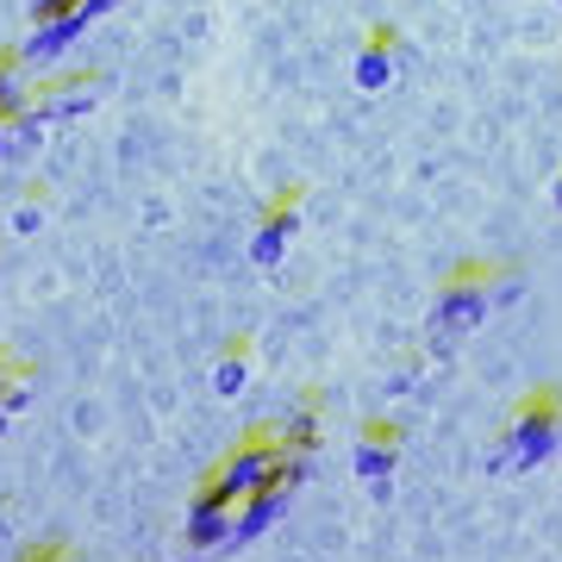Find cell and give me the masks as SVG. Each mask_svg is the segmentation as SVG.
<instances>
[{
    "label": "cell",
    "instance_id": "44dd1931",
    "mask_svg": "<svg viewBox=\"0 0 562 562\" xmlns=\"http://www.w3.org/2000/svg\"><path fill=\"white\" fill-rule=\"evenodd\" d=\"M557 7H562V0H557Z\"/></svg>",
    "mask_w": 562,
    "mask_h": 562
},
{
    "label": "cell",
    "instance_id": "ba28073f",
    "mask_svg": "<svg viewBox=\"0 0 562 562\" xmlns=\"http://www.w3.org/2000/svg\"><path fill=\"white\" fill-rule=\"evenodd\" d=\"M394 76H401V50H394V32H375V38L357 50V88H362V94H382Z\"/></svg>",
    "mask_w": 562,
    "mask_h": 562
},
{
    "label": "cell",
    "instance_id": "6da1fadb",
    "mask_svg": "<svg viewBox=\"0 0 562 562\" xmlns=\"http://www.w3.org/2000/svg\"><path fill=\"white\" fill-rule=\"evenodd\" d=\"M562 457V406L557 401H525L519 419L506 425V438L487 450L494 475H531L538 462Z\"/></svg>",
    "mask_w": 562,
    "mask_h": 562
},
{
    "label": "cell",
    "instance_id": "7a4b0ae2",
    "mask_svg": "<svg viewBox=\"0 0 562 562\" xmlns=\"http://www.w3.org/2000/svg\"><path fill=\"white\" fill-rule=\"evenodd\" d=\"M281 462H288V443H244V450H232V457L220 462V475L206 482V494L225 506H244L250 494H262V487H276Z\"/></svg>",
    "mask_w": 562,
    "mask_h": 562
},
{
    "label": "cell",
    "instance_id": "2e32d148",
    "mask_svg": "<svg viewBox=\"0 0 562 562\" xmlns=\"http://www.w3.org/2000/svg\"><path fill=\"white\" fill-rule=\"evenodd\" d=\"M13 382H20V375H7V369H0V406H7V394H13Z\"/></svg>",
    "mask_w": 562,
    "mask_h": 562
},
{
    "label": "cell",
    "instance_id": "8992f818",
    "mask_svg": "<svg viewBox=\"0 0 562 562\" xmlns=\"http://www.w3.org/2000/svg\"><path fill=\"white\" fill-rule=\"evenodd\" d=\"M232 543V506L213 501L201 487V501L188 506V550H201V557H213V550H225Z\"/></svg>",
    "mask_w": 562,
    "mask_h": 562
},
{
    "label": "cell",
    "instance_id": "3957f363",
    "mask_svg": "<svg viewBox=\"0 0 562 562\" xmlns=\"http://www.w3.org/2000/svg\"><path fill=\"white\" fill-rule=\"evenodd\" d=\"M487 313H494V281L457 276L450 288H438V306H431V338L457 344V338H469L475 325H487Z\"/></svg>",
    "mask_w": 562,
    "mask_h": 562
},
{
    "label": "cell",
    "instance_id": "d6986e66",
    "mask_svg": "<svg viewBox=\"0 0 562 562\" xmlns=\"http://www.w3.org/2000/svg\"><path fill=\"white\" fill-rule=\"evenodd\" d=\"M550 201H557V213H562V176H557V188H550Z\"/></svg>",
    "mask_w": 562,
    "mask_h": 562
},
{
    "label": "cell",
    "instance_id": "ac0fdd59",
    "mask_svg": "<svg viewBox=\"0 0 562 562\" xmlns=\"http://www.w3.org/2000/svg\"><path fill=\"white\" fill-rule=\"evenodd\" d=\"M25 562H63L57 550H38V557H25Z\"/></svg>",
    "mask_w": 562,
    "mask_h": 562
},
{
    "label": "cell",
    "instance_id": "9a60e30c",
    "mask_svg": "<svg viewBox=\"0 0 562 562\" xmlns=\"http://www.w3.org/2000/svg\"><path fill=\"white\" fill-rule=\"evenodd\" d=\"M81 7H88V13L101 20V13H113V7H125V0H81Z\"/></svg>",
    "mask_w": 562,
    "mask_h": 562
},
{
    "label": "cell",
    "instance_id": "277c9868",
    "mask_svg": "<svg viewBox=\"0 0 562 562\" xmlns=\"http://www.w3.org/2000/svg\"><path fill=\"white\" fill-rule=\"evenodd\" d=\"M94 25V13L88 7H76V13H63V20H32V38L20 44V63L25 69H50V63H63L69 50H76V38Z\"/></svg>",
    "mask_w": 562,
    "mask_h": 562
},
{
    "label": "cell",
    "instance_id": "5bb4252c",
    "mask_svg": "<svg viewBox=\"0 0 562 562\" xmlns=\"http://www.w3.org/2000/svg\"><path fill=\"white\" fill-rule=\"evenodd\" d=\"M519 294H525V281H519V276H501V281H494V306H513Z\"/></svg>",
    "mask_w": 562,
    "mask_h": 562
},
{
    "label": "cell",
    "instance_id": "ffe728a7",
    "mask_svg": "<svg viewBox=\"0 0 562 562\" xmlns=\"http://www.w3.org/2000/svg\"><path fill=\"white\" fill-rule=\"evenodd\" d=\"M7 419H13V413H7V406H0V431H7Z\"/></svg>",
    "mask_w": 562,
    "mask_h": 562
},
{
    "label": "cell",
    "instance_id": "4fadbf2b",
    "mask_svg": "<svg viewBox=\"0 0 562 562\" xmlns=\"http://www.w3.org/2000/svg\"><path fill=\"white\" fill-rule=\"evenodd\" d=\"M81 0H32V20H63V13H76Z\"/></svg>",
    "mask_w": 562,
    "mask_h": 562
},
{
    "label": "cell",
    "instance_id": "30bf717a",
    "mask_svg": "<svg viewBox=\"0 0 562 562\" xmlns=\"http://www.w3.org/2000/svg\"><path fill=\"white\" fill-rule=\"evenodd\" d=\"M32 113V88H25V63H0V120L13 125Z\"/></svg>",
    "mask_w": 562,
    "mask_h": 562
},
{
    "label": "cell",
    "instance_id": "52a82bcc",
    "mask_svg": "<svg viewBox=\"0 0 562 562\" xmlns=\"http://www.w3.org/2000/svg\"><path fill=\"white\" fill-rule=\"evenodd\" d=\"M350 469L362 475V487H369L375 501H387V482H394V431H369V438H357Z\"/></svg>",
    "mask_w": 562,
    "mask_h": 562
},
{
    "label": "cell",
    "instance_id": "5b68a950",
    "mask_svg": "<svg viewBox=\"0 0 562 562\" xmlns=\"http://www.w3.org/2000/svg\"><path fill=\"white\" fill-rule=\"evenodd\" d=\"M288 501H294V487L276 482V487H262V494H250L244 506H232V543H225V550H238V543L262 538V531H269L281 513H288Z\"/></svg>",
    "mask_w": 562,
    "mask_h": 562
},
{
    "label": "cell",
    "instance_id": "7c38bea8",
    "mask_svg": "<svg viewBox=\"0 0 562 562\" xmlns=\"http://www.w3.org/2000/svg\"><path fill=\"white\" fill-rule=\"evenodd\" d=\"M244 382H250V362H244V357H225L220 375H213V387H220L225 401H232V394H244Z\"/></svg>",
    "mask_w": 562,
    "mask_h": 562
},
{
    "label": "cell",
    "instance_id": "9c48e42d",
    "mask_svg": "<svg viewBox=\"0 0 562 562\" xmlns=\"http://www.w3.org/2000/svg\"><path fill=\"white\" fill-rule=\"evenodd\" d=\"M294 232H301V213H294V206H276V213L257 225V238H250V262H257V269H276V262L288 257Z\"/></svg>",
    "mask_w": 562,
    "mask_h": 562
},
{
    "label": "cell",
    "instance_id": "8fae6325",
    "mask_svg": "<svg viewBox=\"0 0 562 562\" xmlns=\"http://www.w3.org/2000/svg\"><path fill=\"white\" fill-rule=\"evenodd\" d=\"M276 438L288 443V450H301V457H313V450H319V413H313V406H294V413L281 419V431H276Z\"/></svg>",
    "mask_w": 562,
    "mask_h": 562
},
{
    "label": "cell",
    "instance_id": "e0dca14e",
    "mask_svg": "<svg viewBox=\"0 0 562 562\" xmlns=\"http://www.w3.org/2000/svg\"><path fill=\"white\" fill-rule=\"evenodd\" d=\"M0 157H13V132H7V120H0Z\"/></svg>",
    "mask_w": 562,
    "mask_h": 562
}]
</instances>
